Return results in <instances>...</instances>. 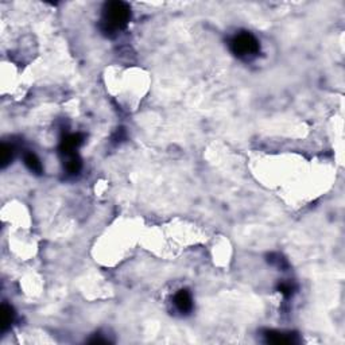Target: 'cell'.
<instances>
[{"label":"cell","instance_id":"obj_1","mask_svg":"<svg viewBox=\"0 0 345 345\" xmlns=\"http://www.w3.org/2000/svg\"><path fill=\"white\" fill-rule=\"evenodd\" d=\"M131 19V7L124 2H108L104 5L101 18V31L105 35H112L127 27Z\"/></svg>","mask_w":345,"mask_h":345},{"label":"cell","instance_id":"obj_6","mask_svg":"<svg viewBox=\"0 0 345 345\" xmlns=\"http://www.w3.org/2000/svg\"><path fill=\"white\" fill-rule=\"evenodd\" d=\"M14 309L7 304L2 305V309H0V326H2V332H6L7 329L11 326L14 321Z\"/></svg>","mask_w":345,"mask_h":345},{"label":"cell","instance_id":"obj_2","mask_svg":"<svg viewBox=\"0 0 345 345\" xmlns=\"http://www.w3.org/2000/svg\"><path fill=\"white\" fill-rule=\"evenodd\" d=\"M229 47L236 57L242 60H251L256 57L260 51V45L255 35L248 31L236 34L229 42Z\"/></svg>","mask_w":345,"mask_h":345},{"label":"cell","instance_id":"obj_3","mask_svg":"<svg viewBox=\"0 0 345 345\" xmlns=\"http://www.w3.org/2000/svg\"><path fill=\"white\" fill-rule=\"evenodd\" d=\"M84 142V138H82L81 134H70V135L65 136L61 142V146H60V151L64 156H70L76 154V150H77L80 146Z\"/></svg>","mask_w":345,"mask_h":345},{"label":"cell","instance_id":"obj_9","mask_svg":"<svg viewBox=\"0 0 345 345\" xmlns=\"http://www.w3.org/2000/svg\"><path fill=\"white\" fill-rule=\"evenodd\" d=\"M13 156H14V148L13 146H10V144H2V147H0V160H2V167L5 168L7 164L13 160Z\"/></svg>","mask_w":345,"mask_h":345},{"label":"cell","instance_id":"obj_7","mask_svg":"<svg viewBox=\"0 0 345 345\" xmlns=\"http://www.w3.org/2000/svg\"><path fill=\"white\" fill-rule=\"evenodd\" d=\"M25 164L35 174H42L43 167H42L41 160L38 159V156L33 152H26L25 154Z\"/></svg>","mask_w":345,"mask_h":345},{"label":"cell","instance_id":"obj_4","mask_svg":"<svg viewBox=\"0 0 345 345\" xmlns=\"http://www.w3.org/2000/svg\"><path fill=\"white\" fill-rule=\"evenodd\" d=\"M174 305L181 313H189L193 308V300L188 290H180L174 297Z\"/></svg>","mask_w":345,"mask_h":345},{"label":"cell","instance_id":"obj_8","mask_svg":"<svg viewBox=\"0 0 345 345\" xmlns=\"http://www.w3.org/2000/svg\"><path fill=\"white\" fill-rule=\"evenodd\" d=\"M65 170L69 176H76L81 170V159L76 154L74 155L66 156Z\"/></svg>","mask_w":345,"mask_h":345},{"label":"cell","instance_id":"obj_10","mask_svg":"<svg viewBox=\"0 0 345 345\" xmlns=\"http://www.w3.org/2000/svg\"><path fill=\"white\" fill-rule=\"evenodd\" d=\"M278 289H279V292L286 297H290L293 294V286L290 283H280Z\"/></svg>","mask_w":345,"mask_h":345},{"label":"cell","instance_id":"obj_5","mask_svg":"<svg viewBox=\"0 0 345 345\" xmlns=\"http://www.w3.org/2000/svg\"><path fill=\"white\" fill-rule=\"evenodd\" d=\"M264 336H266L267 342H271V344H293V342H297L296 334H292V333L270 330V332H266Z\"/></svg>","mask_w":345,"mask_h":345}]
</instances>
